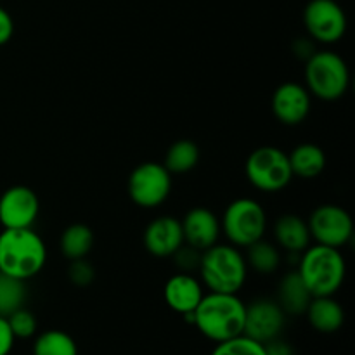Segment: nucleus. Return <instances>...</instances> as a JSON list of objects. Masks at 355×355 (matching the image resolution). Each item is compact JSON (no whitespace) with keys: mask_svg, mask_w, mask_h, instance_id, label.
<instances>
[{"mask_svg":"<svg viewBox=\"0 0 355 355\" xmlns=\"http://www.w3.org/2000/svg\"><path fill=\"white\" fill-rule=\"evenodd\" d=\"M201 284L214 293H239L248 279V263L241 248L232 245H214L201 252Z\"/></svg>","mask_w":355,"mask_h":355,"instance_id":"obj_4","label":"nucleus"},{"mask_svg":"<svg viewBox=\"0 0 355 355\" xmlns=\"http://www.w3.org/2000/svg\"><path fill=\"white\" fill-rule=\"evenodd\" d=\"M293 52H295V55H297V58H304L305 61H307V59L311 58L312 54H314L315 49H314V45H312V42L300 38L298 42H295Z\"/></svg>","mask_w":355,"mask_h":355,"instance_id":"obj_33","label":"nucleus"},{"mask_svg":"<svg viewBox=\"0 0 355 355\" xmlns=\"http://www.w3.org/2000/svg\"><path fill=\"white\" fill-rule=\"evenodd\" d=\"M245 173L248 182L262 193H279L293 179L288 155L276 146L253 149L245 163Z\"/></svg>","mask_w":355,"mask_h":355,"instance_id":"obj_7","label":"nucleus"},{"mask_svg":"<svg viewBox=\"0 0 355 355\" xmlns=\"http://www.w3.org/2000/svg\"><path fill=\"white\" fill-rule=\"evenodd\" d=\"M94 231L85 224H71L62 231L59 239L61 253L68 260L87 259L94 248Z\"/></svg>","mask_w":355,"mask_h":355,"instance_id":"obj_21","label":"nucleus"},{"mask_svg":"<svg viewBox=\"0 0 355 355\" xmlns=\"http://www.w3.org/2000/svg\"><path fill=\"white\" fill-rule=\"evenodd\" d=\"M200 156V148L193 141L180 139L168 148L163 165L172 175H180V173H187L196 168Z\"/></svg>","mask_w":355,"mask_h":355,"instance_id":"obj_22","label":"nucleus"},{"mask_svg":"<svg viewBox=\"0 0 355 355\" xmlns=\"http://www.w3.org/2000/svg\"><path fill=\"white\" fill-rule=\"evenodd\" d=\"M266 354L267 355H295L293 352V347L290 343L283 342V340L276 338V340H270L269 343H266Z\"/></svg>","mask_w":355,"mask_h":355,"instance_id":"obj_32","label":"nucleus"},{"mask_svg":"<svg viewBox=\"0 0 355 355\" xmlns=\"http://www.w3.org/2000/svg\"><path fill=\"white\" fill-rule=\"evenodd\" d=\"M246 263L248 269L255 270V272L262 274V276H269V274L276 272L281 266V253L272 243L266 241V239H259L257 243L250 245L246 248Z\"/></svg>","mask_w":355,"mask_h":355,"instance_id":"obj_23","label":"nucleus"},{"mask_svg":"<svg viewBox=\"0 0 355 355\" xmlns=\"http://www.w3.org/2000/svg\"><path fill=\"white\" fill-rule=\"evenodd\" d=\"M246 304L238 293H214L208 291L194 312L182 315L205 338L215 343L243 335Z\"/></svg>","mask_w":355,"mask_h":355,"instance_id":"obj_1","label":"nucleus"},{"mask_svg":"<svg viewBox=\"0 0 355 355\" xmlns=\"http://www.w3.org/2000/svg\"><path fill=\"white\" fill-rule=\"evenodd\" d=\"M33 355H78V345L66 331L49 329L35 338Z\"/></svg>","mask_w":355,"mask_h":355,"instance_id":"obj_24","label":"nucleus"},{"mask_svg":"<svg viewBox=\"0 0 355 355\" xmlns=\"http://www.w3.org/2000/svg\"><path fill=\"white\" fill-rule=\"evenodd\" d=\"M349 85V66L336 52L315 51L305 62V87L311 96L333 103L345 96Z\"/></svg>","mask_w":355,"mask_h":355,"instance_id":"obj_5","label":"nucleus"},{"mask_svg":"<svg viewBox=\"0 0 355 355\" xmlns=\"http://www.w3.org/2000/svg\"><path fill=\"white\" fill-rule=\"evenodd\" d=\"M14 343H16V336L12 335L9 321L0 315V355H9L12 352Z\"/></svg>","mask_w":355,"mask_h":355,"instance_id":"obj_30","label":"nucleus"},{"mask_svg":"<svg viewBox=\"0 0 355 355\" xmlns=\"http://www.w3.org/2000/svg\"><path fill=\"white\" fill-rule=\"evenodd\" d=\"M172 257L173 260H175V266L180 269V272L191 274L193 270H198V267H200L201 252L200 250L193 248V246L186 245V243H184Z\"/></svg>","mask_w":355,"mask_h":355,"instance_id":"obj_29","label":"nucleus"},{"mask_svg":"<svg viewBox=\"0 0 355 355\" xmlns=\"http://www.w3.org/2000/svg\"><path fill=\"white\" fill-rule=\"evenodd\" d=\"M14 35V21L3 7H0V47L6 45Z\"/></svg>","mask_w":355,"mask_h":355,"instance_id":"obj_31","label":"nucleus"},{"mask_svg":"<svg viewBox=\"0 0 355 355\" xmlns=\"http://www.w3.org/2000/svg\"><path fill=\"white\" fill-rule=\"evenodd\" d=\"M203 284L200 279L187 272H179L170 277L163 288V298L173 312L187 315L194 312L203 298Z\"/></svg>","mask_w":355,"mask_h":355,"instance_id":"obj_16","label":"nucleus"},{"mask_svg":"<svg viewBox=\"0 0 355 355\" xmlns=\"http://www.w3.org/2000/svg\"><path fill=\"white\" fill-rule=\"evenodd\" d=\"M127 191L137 207L158 208L172 193V173L158 162L141 163L128 175Z\"/></svg>","mask_w":355,"mask_h":355,"instance_id":"obj_8","label":"nucleus"},{"mask_svg":"<svg viewBox=\"0 0 355 355\" xmlns=\"http://www.w3.org/2000/svg\"><path fill=\"white\" fill-rule=\"evenodd\" d=\"M284 321H286V314L277 302L269 300V298H259L246 305L243 335L266 345L270 340L279 338L284 328Z\"/></svg>","mask_w":355,"mask_h":355,"instance_id":"obj_12","label":"nucleus"},{"mask_svg":"<svg viewBox=\"0 0 355 355\" xmlns=\"http://www.w3.org/2000/svg\"><path fill=\"white\" fill-rule=\"evenodd\" d=\"M274 238L277 246L288 255H300L312 243L307 220L295 214H284L277 218L274 224Z\"/></svg>","mask_w":355,"mask_h":355,"instance_id":"obj_17","label":"nucleus"},{"mask_svg":"<svg viewBox=\"0 0 355 355\" xmlns=\"http://www.w3.org/2000/svg\"><path fill=\"white\" fill-rule=\"evenodd\" d=\"M311 300V291L307 290L305 283L302 281L298 270H291L286 276H283L279 288H277V304L283 309L284 314H305Z\"/></svg>","mask_w":355,"mask_h":355,"instance_id":"obj_19","label":"nucleus"},{"mask_svg":"<svg viewBox=\"0 0 355 355\" xmlns=\"http://www.w3.org/2000/svg\"><path fill=\"white\" fill-rule=\"evenodd\" d=\"M210 355H267L263 343L255 342L246 335L234 336L215 345Z\"/></svg>","mask_w":355,"mask_h":355,"instance_id":"obj_26","label":"nucleus"},{"mask_svg":"<svg viewBox=\"0 0 355 355\" xmlns=\"http://www.w3.org/2000/svg\"><path fill=\"white\" fill-rule=\"evenodd\" d=\"M220 231L232 246L248 248L266 236V210L253 198H238L225 207L220 218Z\"/></svg>","mask_w":355,"mask_h":355,"instance_id":"obj_6","label":"nucleus"},{"mask_svg":"<svg viewBox=\"0 0 355 355\" xmlns=\"http://www.w3.org/2000/svg\"><path fill=\"white\" fill-rule=\"evenodd\" d=\"M180 225H182L184 243L200 252L217 245L222 234L220 218L214 211L203 207H196L187 211L180 220Z\"/></svg>","mask_w":355,"mask_h":355,"instance_id":"obj_15","label":"nucleus"},{"mask_svg":"<svg viewBox=\"0 0 355 355\" xmlns=\"http://www.w3.org/2000/svg\"><path fill=\"white\" fill-rule=\"evenodd\" d=\"M68 267V279L71 281V284H75L76 288H87L94 283L96 279V269H94L92 263L87 259H78V260H69Z\"/></svg>","mask_w":355,"mask_h":355,"instance_id":"obj_28","label":"nucleus"},{"mask_svg":"<svg viewBox=\"0 0 355 355\" xmlns=\"http://www.w3.org/2000/svg\"><path fill=\"white\" fill-rule=\"evenodd\" d=\"M312 96L307 87L297 82L281 83L272 94L270 107L279 123L295 127L304 123L305 118L311 113Z\"/></svg>","mask_w":355,"mask_h":355,"instance_id":"obj_13","label":"nucleus"},{"mask_svg":"<svg viewBox=\"0 0 355 355\" xmlns=\"http://www.w3.org/2000/svg\"><path fill=\"white\" fill-rule=\"evenodd\" d=\"M293 177H300L304 180H312L324 172L328 159L322 148L312 142L298 144L293 151L288 155Z\"/></svg>","mask_w":355,"mask_h":355,"instance_id":"obj_20","label":"nucleus"},{"mask_svg":"<svg viewBox=\"0 0 355 355\" xmlns=\"http://www.w3.org/2000/svg\"><path fill=\"white\" fill-rule=\"evenodd\" d=\"M304 24L312 40L331 45L345 37L347 14L335 0H311L304 10Z\"/></svg>","mask_w":355,"mask_h":355,"instance_id":"obj_10","label":"nucleus"},{"mask_svg":"<svg viewBox=\"0 0 355 355\" xmlns=\"http://www.w3.org/2000/svg\"><path fill=\"white\" fill-rule=\"evenodd\" d=\"M309 324L319 333H336L345 322V311L333 297H312L307 311Z\"/></svg>","mask_w":355,"mask_h":355,"instance_id":"obj_18","label":"nucleus"},{"mask_svg":"<svg viewBox=\"0 0 355 355\" xmlns=\"http://www.w3.org/2000/svg\"><path fill=\"white\" fill-rule=\"evenodd\" d=\"M24 283L26 281L16 279V277L0 272V315L2 318H7L14 311L24 307V302L28 297Z\"/></svg>","mask_w":355,"mask_h":355,"instance_id":"obj_25","label":"nucleus"},{"mask_svg":"<svg viewBox=\"0 0 355 355\" xmlns=\"http://www.w3.org/2000/svg\"><path fill=\"white\" fill-rule=\"evenodd\" d=\"M144 248L156 259H170L184 245L180 220L172 215H162L148 224L142 234Z\"/></svg>","mask_w":355,"mask_h":355,"instance_id":"obj_14","label":"nucleus"},{"mask_svg":"<svg viewBox=\"0 0 355 355\" xmlns=\"http://www.w3.org/2000/svg\"><path fill=\"white\" fill-rule=\"evenodd\" d=\"M7 321H9V326L12 329V335L16 336V340H28L37 335V318L28 309L21 307L17 311H14L12 314L7 315Z\"/></svg>","mask_w":355,"mask_h":355,"instance_id":"obj_27","label":"nucleus"},{"mask_svg":"<svg viewBox=\"0 0 355 355\" xmlns=\"http://www.w3.org/2000/svg\"><path fill=\"white\" fill-rule=\"evenodd\" d=\"M47 246L33 227L3 229L0 232V272L30 281L44 270Z\"/></svg>","mask_w":355,"mask_h":355,"instance_id":"obj_2","label":"nucleus"},{"mask_svg":"<svg viewBox=\"0 0 355 355\" xmlns=\"http://www.w3.org/2000/svg\"><path fill=\"white\" fill-rule=\"evenodd\" d=\"M311 238L318 245L342 250L352 241L354 220L345 208L338 205H321L307 218Z\"/></svg>","mask_w":355,"mask_h":355,"instance_id":"obj_9","label":"nucleus"},{"mask_svg":"<svg viewBox=\"0 0 355 355\" xmlns=\"http://www.w3.org/2000/svg\"><path fill=\"white\" fill-rule=\"evenodd\" d=\"M40 214V200L28 186H12L0 196V225L3 229L33 227Z\"/></svg>","mask_w":355,"mask_h":355,"instance_id":"obj_11","label":"nucleus"},{"mask_svg":"<svg viewBox=\"0 0 355 355\" xmlns=\"http://www.w3.org/2000/svg\"><path fill=\"white\" fill-rule=\"evenodd\" d=\"M297 270L312 297H333L345 283L347 262L342 250L315 243L300 253Z\"/></svg>","mask_w":355,"mask_h":355,"instance_id":"obj_3","label":"nucleus"}]
</instances>
